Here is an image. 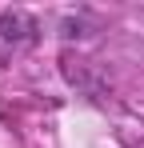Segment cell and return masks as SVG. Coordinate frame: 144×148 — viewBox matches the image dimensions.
<instances>
[{
    "label": "cell",
    "mask_w": 144,
    "mask_h": 148,
    "mask_svg": "<svg viewBox=\"0 0 144 148\" xmlns=\"http://www.w3.org/2000/svg\"><path fill=\"white\" fill-rule=\"evenodd\" d=\"M40 28L28 12H4L0 16V40H32Z\"/></svg>",
    "instance_id": "1"
}]
</instances>
